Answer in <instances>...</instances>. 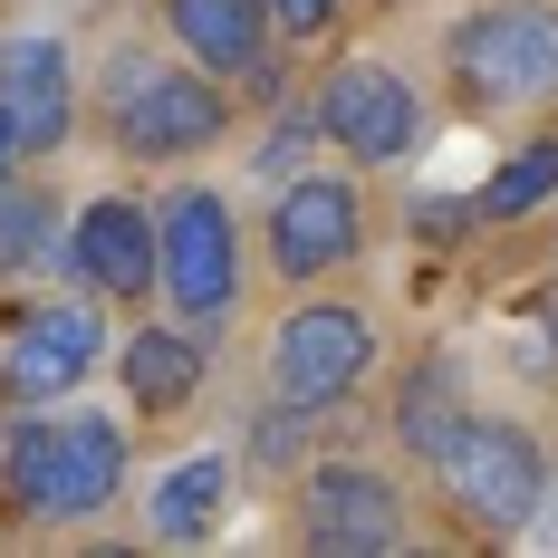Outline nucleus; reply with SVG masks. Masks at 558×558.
I'll use <instances>...</instances> for the list:
<instances>
[{
	"mask_svg": "<svg viewBox=\"0 0 558 558\" xmlns=\"http://www.w3.org/2000/svg\"><path fill=\"white\" fill-rule=\"evenodd\" d=\"M125 482H135V434L97 404L29 414L0 444V520L10 530H87L125 501Z\"/></svg>",
	"mask_w": 558,
	"mask_h": 558,
	"instance_id": "f257e3e1",
	"label": "nucleus"
},
{
	"mask_svg": "<svg viewBox=\"0 0 558 558\" xmlns=\"http://www.w3.org/2000/svg\"><path fill=\"white\" fill-rule=\"evenodd\" d=\"M231 116H241V87H222L213 68H193L183 49H116L97 68V125H107L116 155L145 165V173L222 155Z\"/></svg>",
	"mask_w": 558,
	"mask_h": 558,
	"instance_id": "f03ea898",
	"label": "nucleus"
},
{
	"mask_svg": "<svg viewBox=\"0 0 558 558\" xmlns=\"http://www.w3.org/2000/svg\"><path fill=\"white\" fill-rule=\"evenodd\" d=\"M424 482H434V501L462 539H492V549H520L530 539V520H539V492H549V452L539 434L520 424V414H462L434 462H424Z\"/></svg>",
	"mask_w": 558,
	"mask_h": 558,
	"instance_id": "7ed1b4c3",
	"label": "nucleus"
},
{
	"mask_svg": "<svg viewBox=\"0 0 558 558\" xmlns=\"http://www.w3.org/2000/svg\"><path fill=\"white\" fill-rule=\"evenodd\" d=\"M444 87L462 116L558 107V0H472L444 29Z\"/></svg>",
	"mask_w": 558,
	"mask_h": 558,
	"instance_id": "20e7f679",
	"label": "nucleus"
},
{
	"mask_svg": "<svg viewBox=\"0 0 558 558\" xmlns=\"http://www.w3.org/2000/svg\"><path fill=\"white\" fill-rule=\"evenodd\" d=\"M366 251H376V203H366L356 165L328 173V155H318L308 173L270 183V213H260V260H270L279 289H337Z\"/></svg>",
	"mask_w": 558,
	"mask_h": 558,
	"instance_id": "39448f33",
	"label": "nucleus"
},
{
	"mask_svg": "<svg viewBox=\"0 0 558 558\" xmlns=\"http://www.w3.org/2000/svg\"><path fill=\"white\" fill-rule=\"evenodd\" d=\"M376 356H386V328H376L366 299L299 289V308H289L270 328V347H260V386H270L279 404L337 414V404H356V386L376 376Z\"/></svg>",
	"mask_w": 558,
	"mask_h": 558,
	"instance_id": "423d86ee",
	"label": "nucleus"
},
{
	"mask_svg": "<svg viewBox=\"0 0 558 558\" xmlns=\"http://www.w3.org/2000/svg\"><path fill=\"white\" fill-rule=\"evenodd\" d=\"M155 279H165L173 318L222 328L231 308H241V289H251V241H241L231 193H213V183H173L165 203H155Z\"/></svg>",
	"mask_w": 558,
	"mask_h": 558,
	"instance_id": "0eeeda50",
	"label": "nucleus"
},
{
	"mask_svg": "<svg viewBox=\"0 0 558 558\" xmlns=\"http://www.w3.org/2000/svg\"><path fill=\"white\" fill-rule=\"evenodd\" d=\"M289 539L328 558H386L414 539V501L386 462L366 452H318L299 482H289Z\"/></svg>",
	"mask_w": 558,
	"mask_h": 558,
	"instance_id": "6e6552de",
	"label": "nucleus"
},
{
	"mask_svg": "<svg viewBox=\"0 0 558 558\" xmlns=\"http://www.w3.org/2000/svg\"><path fill=\"white\" fill-rule=\"evenodd\" d=\"M308 107H318L328 145H337L356 173L414 165V155H424V135H434L424 87H414L395 58H328V68H318V87H308Z\"/></svg>",
	"mask_w": 558,
	"mask_h": 558,
	"instance_id": "1a4fd4ad",
	"label": "nucleus"
},
{
	"mask_svg": "<svg viewBox=\"0 0 558 558\" xmlns=\"http://www.w3.org/2000/svg\"><path fill=\"white\" fill-rule=\"evenodd\" d=\"M97 356H116L107 337V299L87 289H29L0 318V395L10 404H58L97 376Z\"/></svg>",
	"mask_w": 558,
	"mask_h": 558,
	"instance_id": "9d476101",
	"label": "nucleus"
},
{
	"mask_svg": "<svg viewBox=\"0 0 558 558\" xmlns=\"http://www.w3.org/2000/svg\"><path fill=\"white\" fill-rule=\"evenodd\" d=\"M155 29H165L193 68H213L222 87L279 107V49H289V39H279L270 0H155Z\"/></svg>",
	"mask_w": 558,
	"mask_h": 558,
	"instance_id": "9b49d317",
	"label": "nucleus"
},
{
	"mask_svg": "<svg viewBox=\"0 0 558 558\" xmlns=\"http://www.w3.org/2000/svg\"><path fill=\"white\" fill-rule=\"evenodd\" d=\"M68 289H87V299H107V308H145V299H165V279H155V213L145 203H125V193H97L77 222H68Z\"/></svg>",
	"mask_w": 558,
	"mask_h": 558,
	"instance_id": "f8f14e48",
	"label": "nucleus"
},
{
	"mask_svg": "<svg viewBox=\"0 0 558 558\" xmlns=\"http://www.w3.org/2000/svg\"><path fill=\"white\" fill-rule=\"evenodd\" d=\"M0 107L20 116V165H49L77 135V58L58 29H10L0 39Z\"/></svg>",
	"mask_w": 558,
	"mask_h": 558,
	"instance_id": "ddd939ff",
	"label": "nucleus"
},
{
	"mask_svg": "<svg viewBox=\"0 0 558 558\" xmlns=\"http://www.w3.org/2000/svg\"><path fill=\"white\" fill-rule=\"evenodd\" d=\"M116 376H125V404L145 424H173L203 404V376H213V328L203 318H145L135 337H116Z\"/></svg>",
	"mask_w": 558,
	"mask_h": 558,
	"instance_id": "4468645a",
	"label": "nucleus"
},
{
	"mask_svg": "<svg viewBox=\"0 0 558 558\" xmlns=\"http://www.w3.org/2000/svg\"><path fill=\"white\" fill-rule=\"evenodd\" d=\"M231 492H241V462L231 452H183L145 482V539L155 549H203L231 530Z\"/></svg>",
	"mask_w": 558,
	"mask_h": 558,
	"instance_id": "2eb2a0df",
	"label": "nucleus"
},
{
	"mask_svg": "<svg viewBox=\"0 0 558 558\" xmlns=\"http://www.w3.org/2000/svg\"><path fill=\"white\" fill-rule=\"evenodd\" d=\"M462 414H472V366H462L452 347H424V356L404 366L395 404H386V434L404 444V462H434V444H444Z\"/></svg>",
	"mask_w": 558,
	"mask_h": 558,
	"instance_id": "dca6fc26",
	"label": "nucleus"
},
{
	"mask_svg": "<svg viewBox=\"0 0 558 558\" xmlns=\"http://www.w3.org/2000/svg\"><path fill=\"white\" fill-rule=\"evenodd\" d=\"M68 260V203H58L39 173H0V289H29Z\"/></svg>",
	"mask_w": 558,
	"mask_h": 558,
	"instance_id": "f3484780",
	"label": "nucleus"
},
{
	"mask_svg": "<svg viewBox=\"0 0 558 558\" xmlns=\"http://www.w3.org/2000/svg\"><path fill=\"white\" fill-rule=\"evenodd\" d=\"M318 452H328V414H308V404H279V395L251 414V434H241V462H251L260 482H299Z\"/></svg>",
	"mask_w": 558,
	"mask_h": 558,
	"instance_id": "a211bd4d",
	"label": "nucleus"
},
{
	"mask_svg": "<svg viewBox=\"0 0 558 558\" xmlns=\"http://www.w3.org/2000/svg\"><path fill=\"white\" fill-rule=\"evenodd\" d=\"M549 203H558V145H520V155H501V173L472 193L482 231H510V222H530V213H549Z\"/></svg>",
	"mask_w": 558,
	"mask_h": 558,
	"instance_id": "6ab92c4d",
	"label": "nucleus"
},
{
	"mask_svg": "<svg viewBox=\"0 0 558 558\" xmlns=\"http://www.w3.org/2000/svg\"><path fill=\"white\" fill-rule=\"evenodd\" d=\"M308 155H328V125L299 97V107H279V125L251 145V183H289V173H308Z\"/></svg>",
	"mask_w": 558,
	"mask_h": 558,
	"instance_id": "aec40b11",
	"label": "nucleus"
},
{
	"mask_svg": "<svg viewBox=\"0 0 558 558\" xmlns=\"http://www.w3.org/2000/svg\"><path fill=\"white\" fill-rule=\"evenodd\" d=\"M270 20H279L289 49H328L337 20H347V0H270Z\"/></svg>",
	"mask_w": 558,
	"mask_h": 558,
	"instance_id": "412c9836",
	"label": "nucleus"
},
{
	"mask_svg": "<svg viewBox=\"0 0 558 558\" xmlns=\"http://www.w3.org/2000/svg\"><path fill=\"white\" fill-rule=\"evenodd\" d=\"M520 549H558V462H549V492H539V520H530Z\"/></svg>",
	"mask_w": 558,
	"mask_h": 558,
	"instance_id": "4be33fe9",
	"label": "nucleus"
},
{
	"mask_svg": "<svg viewBox=\"0 0 558 558\" xmlns=\"http://www.w3.org/2000/svg\"><path fill=\"white\" fill-rule=\"evenodd\" d=\"M10 165H20V116L0 107V173H10Z\"/></svg>",
	"mask_w": 558,
	"mask_h": 558,
	"instance_id": "5701e85b",
	"label": "nucleus"
}]
</instances>
